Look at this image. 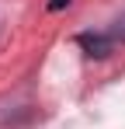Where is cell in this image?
<instances>
[{"mask_svg":"<svg viewBox=\"0 0 125 129\" xmlns=\"http://www.w3.org/2000/svg\"><path fill=\"white\" fill-rule=\"evenodd\" d=\"M77 42L87 49V56H97V59H104L111 49H115V42H111V35H90V31H83Z\"/></svg>","mask_w":125,"mask_h":129,"instance_id":"6da1fadb","label":"cell"},{"mask_svg":"<svg viewBox=\"0 0 125 129\" xmlns=\"http://www.w3.org/2000/svg\"><path fill=\"white\" fill-rule=\"evenodd\" d=\"M108 35H111V42H125V14L115 18V24L108 28Z\"/></svg>","mask_w":125,"mask_h":129,"instance_id":"7a4b0ae2","label":"cell"},{"mask_svg":"<svg viewBox=\"0 0 125 129\" xmlns=\"http://www.w3.org/2000/svg\"><path fill=\"white\" fill-rule=\"evenodd\" d=\"M70 0H49V11H59V7H66Z\"/></svg>","mask_w":125,"mask_h":129,"instance_id":"3957f363","label":"cell"}]
</instances>
